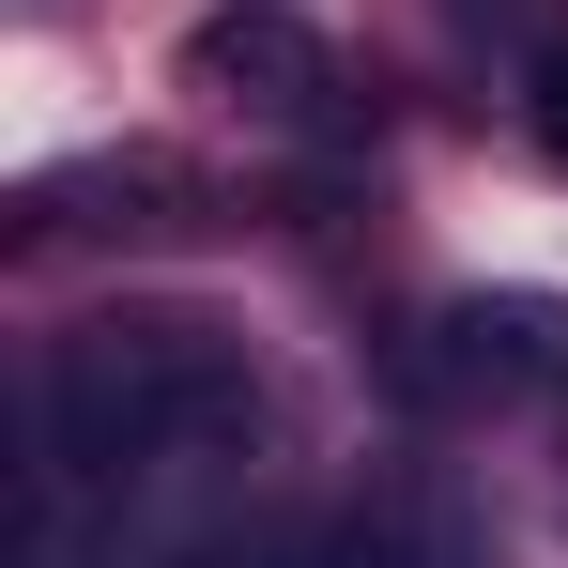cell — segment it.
<instances>
[{
    "instance_id": "4",
    "label": "cell",
    "mask_w": 568,
    "mask_h": 568,
    "mask_svg": "<svg viewBox=\"0 0 568 568\" xmlns=\"http://www.w3.org/2000/svg\"><path fill=\"white\" fill-rule=\"evenodd\" d=\"M338 523V568H462V523L430 491H369V507H323Z\"/></svg>"
},
{
    "instance_id": "3",
    "label": "cell",
    "mask_w": 568,
    "mask_h": 568,
    "mask_svg": "<svg viewBox=\"0 0 568 568\" xmlns=\"http://www.w3.org/2000/svg\"><path fill=\"white\" fill-rule=\"evenodd\" d=\"M568 384V307L554 292H462L430 323V399H554Z\"/></svg>"
},
{
    "instance_id": "2",
    "label": "cell",
    "mask_w": 568,
    "mask_h": 568,
    "mask_svg": "<svg viewBox=\"0 0 568 568\" xmlns=\"http://www.w3.org/2000/svg\"><path fill=\"white\" fill-rule=\"evenodd\" d=\"M185 78H200V93H231L246 123H323V93H338L323 31H307V16H277V0L200 16V31H185Z\"/></svg>"
},
{
    "instance_id": "6",
    "label": "cell",
    "mask_w": 568,
    "mask_h": 568,
    "mask_svg": "<svg viewBox=\"0 0 568 568\" xmlns=\"http://www.w3.org/2000/svg\"><path fill=\"white\" fill-rule=\"evenodd\" d=\"M523 123H538V154H554V170H568V31H554V47H538V93H523Z\"/></svg>"
},
{
    "instance_id": "5",
    "label": "cell",
    "mask_w": 568,
    "mask_h": 568,
    "mask_svg": "<svg viewBox=\"0 0 568 568\" xmlns=\"http://www.w3.org/2000/svg\"><path fill=\"white\" fill-rule=\"evenodd\" d=\"M185 568H338V523H262V538H200Z\"/></svg>"
},
{
    "instance_id": "1",
    "label": "cell",
    "mask_w": 568,
    "mask_h": 568,
    "mask_svg": "<svg viewBox=\"0 0 568 568\" xmlns=\"http://www.w3.org/2000/svg\"><path fill=\"white\" fill-rule=\"evenodd\" d=\"M31 430H47V491H139V476H185L215 446L262 430V369L215 338V323H154V307H108L78 338H47L31 384Z\"/></svg>"
}]
</instances>
